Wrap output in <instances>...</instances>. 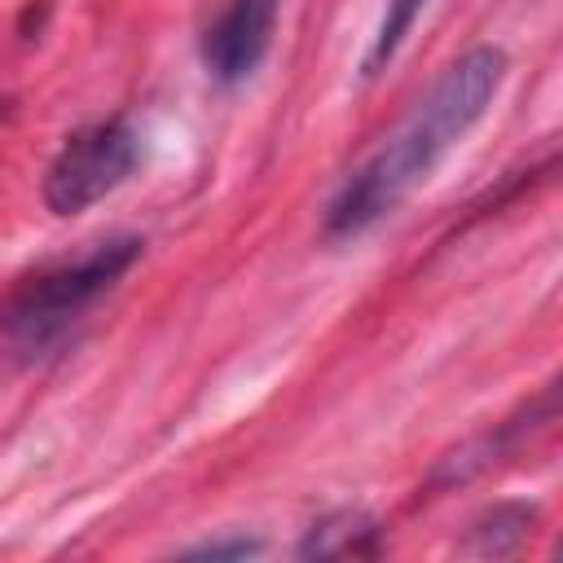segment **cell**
I'll list each match as a JSON object with an SVG mask.
<instances>
[{
	"label": "cell",
	"mask_w": 563,
	"mask_h": 563,
	"mask_svg": "<svg viewBox=\"0 0 563 563\" xmlns=\"http://www.w3.org/2000/svg\"><path fill=\"white\" fill-rule=\"evenodd\" d=\"M264 550V541H255V537H216V541H198V545H189V550H180L185 559H251V554H260Z\"/></svg>",
	"instance_id": "9c48e42d"
},
{
	"label": "cell",
	"mask_w": 563,
	"mask_h": 563,
	"mask_svg": "<svg viewBox=\"0 0 563 563\" xmlns=\"http://www.w3.org/2000/svg\"><path fill=\"white\" fill-rule=\"evenodd\" d=\"M532 523H537V506H528V501H497V506H488L484 515L471 519L462 554L506 559V554H515L532 537Z\"/></svg>",
	"instance_id": "52a82bcc"
},
{
	"label": "cell",
	"mask_w": 563,
	"mask_h": 563,
	"mask_svg": "<svg viewBox=\"0 0 563 563\" xmlns=\"http://www.w3.org/2000/svg\"><path fill=\"white\" fill-rule=\"evenodd\" d=\"M141 238L119 233L101 238L79 255L48 260L31 273H22L0 295V334L22 352L57 347L70 325L84 321V312L119 286V277L141 260Z\"/></svg>",
	"instance_id": "7a4b0ae2"
},
{
	"label": "cell",
	"mask_w": 563,
	"mask_h": 563,
	"mask_svg": "<svg viewBox=\"0 0 563 563\" xmlns=\"http://www.w3.org/2000/svg\"><path fill=\"white\" fill-rule=\"evenodd\" d=\"M510 57L497 44H475L453 57L409 114L361 158L325 207V238L347 242L391 216L418 185L431 180L440 158L488 114L506 84Z\"/></svg>",
	"instance_id": "6da1fadb"
},
{
	"label": "cell",
	"mask_w": 563,
	"mask_h": 563,
	"mask_svg": "<svg viewBox=\"0 0 563 563\" xmlns=\"http://www.w3.org/2000/svg\"><path fill=\"white\" fill-rule=\"evenodd\" d=\"M559 418V383H545L528 405H519L510 418L493 422L488 431L462 440L457 449H449L435 466H431V488H453V484H466L484 471H493L497 462H506L523 440H532L537 431H545L550 422Z\"/></svg>",
	"instance_id": "5b68a950"
},
{
	"label": "cell",
	"mask_w": 563,
	"mask_h": 563,
	"mask_svg": "<svg viewBox=\"0 0 563 563\" xmlns=\"http://www.w3.org/2000/svg\"><path fill=\"white\" fill-rule=\"evenodd\" d=\"M422 9H427V0H387L383 22H378V31H374V40H369V53H365V62H361L365 79H374V75L387 70V62L400 53V44H405V35L413 31V22H418Z\"/></svg>",
	"instance_id": "ba28073f"
},
{
	"label": "cell",
	"mask_w": 563,
	"mask_h": 563,
	"mask_svg": "<svg viewBox=\"0 0 563 563\" xmlns=\"http://www.w3.org/2000/svg\"><path fill=\"white\" fill-rule=\"evenodd\" d=\"M282 0H229L202 31V66L216 84L233 88L255 75L277 31Z\"/></svg>",
	"instance_id": "277c9868"
},
{
	"label": "cell",
	"mask_w": 563,
	"mask_h": 563,
	"mask_svg": "<svg viewBox=\"0 0 563 563\" xmlns=\"http://www.w3.org/2000/svg\"><path fill=\"white\" fill-rule=\"evenodd\" d=\"M141 163V132L132 119L110 114L75 128L44 172V207L53 216H79L114 194Z\"/></svg>",
	"instance_id": "3957f363"
},
{
	"label": "cell",
	"mask_w": 563,
	"mask_h": 563,
	"mask_svg": "<svg viewBox=\"0 0 563 563\" xmlns=\"http://www.w3.org/2000/svg\"><path fill=\"white\" fill-rule=\"evenodd\" d=\"M295 554L299 559H374L383 554V523L356 506L330 510L303 532Z\"/></svg>",
	"instance_id": "8992f818"
}]
</instances>
